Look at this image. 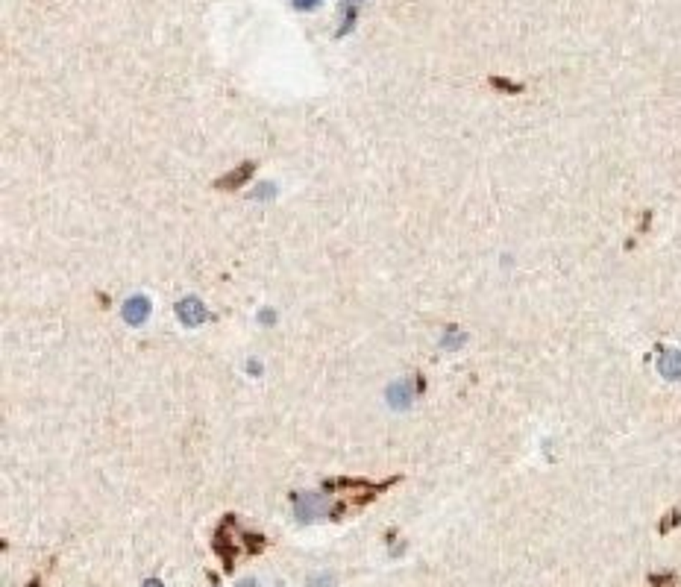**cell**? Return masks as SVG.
<instances>
[{
  "instance_id": "3957f363",
  "label": "cell",
  "mask_w": 681,
  "mask_h": 587,
  "mask_svg": "<svg viewBox=\"0 0 681 587\" xmlns=\"http://www.w3.org/2000/svg\"><path fill=\"white\" fill-rule=\"evenodd\" d=\"M294 4H297L300 9H312V6H317V0H294Z\"/></svg>"
},
{
  "instance_id": "7a4b0ae2",
  "label": "cell",
  "mask_w": 681,
  "mask_h": 587,
  "mask_svg": "<svg viewBox=\"0 0 681 587\" xmlns=\"http://www.w3.org/2000/svg\"><path fill=\"white\" fill-rule=\"evenodd\" d=\"M144 314H147V300H136V302H126V320H133V323H138V320H144Z\"/></svg>"
},
{
  "instance_id": "277c9868",
  "label": "cell",
  "mask_w": 681,
  "mask_h": 587,
  "mask_svg": "<svg viewBox=\"0 0 681 587\" xmlns=\"http://www.w3.org/2000/svg\"><path fill=\"white\" fill-rule=\"evenodd\" d=\"M144 587H165V584H162V581H156V578H150Z\"/></svg>"
},
{
  "instance_id": "6da1fadb",
  "label": "cell",
  "mask_w": 681,
  "mask_h": 587,
  "mask_svg": "<svg viewBox=\"0 0 681 587\" xmlns=\"http://www.w3.org/2000/svg\"><path fill=\"white\" fill-rule=\"evenodd\" d=\"M323 511H326V503H320L317 496H300L297 499V517L300 520H312V517H317Z\"/></svg>"
}]
</instances>
